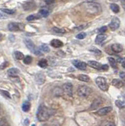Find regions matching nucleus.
Instances as JSON below:
<instances>
[{"label": "nucleus", "instance_id": "obj_1", "mask_svg": "<svg viewBox=\"0 0 125 126\" xmlns=\"http://www.w3.org/2000/svg\"><path fill=\"white\" fill-rule=\"evenodd\" d=\"M54 113L53 110L47 108L44 105H41L37 111V118L40 121H45L48 120Z\"/></svg>", "mask_w": 125, "mask_h": 126}, {"label": "nucleus", "instance_id": "obj_2", "mask_svg": "<svg viewBox=\"0 0 125 126\" xmlns=\"http://www.w3.org/2000/svg\"><path fill=\"white\" fill-rule=\"evenodd\" d=\"M84 6L87 12L93 14H99L101 12V5L95 2H86L84 3Z\"/></svg>", "mask_w": 125, "mask_h": 126}, {"label": "nucleus", "instance_id": "obj_3", "mask_svg": "<svg viewBox=\"0 0 125 126\" xmlns=\"http://www.w3.org/2000/svg\"><path fill=\"white\" fill-rule=\"evenodd\" d=\"M95 83L98 86V88L105 92V91H107L109 89V85L107 84V80L106 79L105 77H98L95 79Z\"/></svg>", "mask_w": 125, "mask_h": 126}, {"label": "nucleus", "instance_id": "obj_4", "mask_svg": "<svg viewBox=\"0 0 125 126\" xmlns=\"http://www.w3.org/2000/svg\"><path fill=\"white\" fill-rule=\"evenodd\" d=\"M91 92H92V89L85 85L80 86L77 89V94L80 97H87Z\"/></svg>", "mask_w": 125, "mask_h": 126}, {"label": "nucleus", "instance_id": "obj_5", "mask_svg": "<svg viewBox=\"0 0 125 126\" xmlns=\"http://www.w3.org/2000/svg\"><path fill=\"white\" fill-rule=\"evenodd\" d=\"M8 29L11 32H17V31H22L25 29L24 24H19L15 22H11L8 25Z\"/></svg>", "mask_w": 125, "mask_h": 126}, {"label": "nucleus", "instance_id": "obj_6", "mask_svg": "<svg viewBox=\"0 0 125 126\" xmlns=\"http://www.w3.org/2000/svg\"><path fill=\"white\" fill-rule=\"evenodd\" d=\"M120 25V19L118 17H114L112 18L111 21H110V23H109V27L110 28V29L112 31H116V29H119Z\"/></svg>", "mask_w": 125, "mask_h": 126}, {"label": "nucleus", "instance_id": "obj_7", "mask_svg": "<svg viewBox=\"0 0 125 126\" xmlns=\"http://www.w3.org/2000/svg\"><path fill=\"white\" fill-rule=\"evenodd\" d=\"M62 89H63L64 92L68 94L69 96L72 95V84L71 83H65L62 86Z\"/></svg>", "mask_w": 125, "mask_h": 126}, {"label": "nucleus", "instance_id": "obj_8", "mask_svg": "<svg viewBox=\"0 0 125 126\" xmlns=\"http://www.w3.org/2000/svg\"><path fill=\"white\" fill-rule=\"evenodd\" d=\"M112 110V106H105V107H103V108H101L100 110H98L97 111V114L99 116H105L108 114L109 113H110Z\"/></svg>", "mask_w": 125, "mask_h": 126}, {"label": "nucleus", "instance_id": "obj_9", "mask_svg": "<svg viewBox=\"0 0 125 126\" xmlns=\"http://www.w3.org/2000/svg\"><path fill=\"white\" fill-rule=\"evenodd\" d=\"M72 64L74 65V66L76 67L77 69H79L80 70H85L87 69V64L85 62L80 61V60H74L72 62Z\"/></svg>", "mask_w": 125, "mask_h": 126}, {"label": "nucleus", "instance_id": "obj_10", "mask_svg": "<svg viewBox=\"0 0 125 126\" xmlns=\"http://www.w3.org/2000/svg\"><path fill=\"white\" fill-rule=\"evenodd\" d=\"M25 43L26 47H28V49H29L32 53H35V51H36V46H35L33 42L31 40V39H25Z\"/></svg>", "mask_w": 125, "mask_h": 126}, {"label": "nucleus", "instance_id": "obj_11", "mask_svg": "<svg viewBox=\"0 0 125 126\" xmlns=\"http://www.w3.org/2000/svg\"><path fill=\"white\" fill-rule=\"evenodd\" d=\"M101 104H102V100H101V98H96V99H95V100L93 101L92 104L91 106V107H90V110H96Z\"/></svg>", "mask_w": 125, "mask_h": 126}, {"label": "nucleus", "instance_id": "obj_12", "mask_svg": "<svg viewBox=\"0 0 125 126\" xmlns=\"http://www.w3.org/2000/svg\"><path fill=\"white\" fill-rule=\"evenodd\" d=\"M111 49L113 52L115 53H120L121 51H123V47L122 45L119 44V43H114L111 46Z\"/></svg>", "mask_w": 125, "mask_h": 126}, {"label": "nucleus", "instance_id": "obj_13", "mask_svg": "<svg viewBox=\"0 0 125 126\" xmlns=\"http://www.w3.org/2000/svg\"><path fill=\"white\" fill-rule=\"evenodd\" d=\"M36 7V4L33 2H26L24 5H23V8L25 10H32Z\"/></svg>", "mask_w": 125, "mask_h": 126}, {"label": "nucleus", "instance_id": "obj_14", "mask_svg": "<svg viewBox=\"0 0 125 126\" xmlns=\"http://www.w3.org/2000/svg\"><path fill=\"white\" fill-rule=\"evenodd\" d=\"M36 81L38 84H42L45 81V76L42 73H38L36 75Z\"/></svg>", "mask_w": 125, "mask_h": 126}, {"label": "nucleus", "instance_id": "obj_15", "mask_svg": "<svg viewBox=\"0 0 125 126\" xmlns=\"http://www.w3.org/2000/svg\"><path fill=\"white\" fill-rule=\"evenodd\" d=\"M87 64L89 66L92 67V68L96 69H99V70L101 68V65H101L99 62H97L96 61H89Z\"/></svg>", "mask_w": 125, "mask_h": 126}, {"label": "nucleus", "instance_id": "obj_16", "mask_svg": "<svg viewBox=\"0 0 125 126\" xmlns=\"http://www.w3.org/2000/svg\"><path fill=\"white\" fill-rule=\"evenodd\" d=\"M50 45L53 47H55V48H59V47L63 46V43L59 40V39H53L50 42Z\"/></svg>", "mask_w": 125, "mask_h": 126}, {"label": "nucleus", "instance_id": "obj_17", "mask_svg": "<svg viewBox=\"0 0 125 126\" xmlns=\"http://www.w3.org/2000/svg\"><path fill=\"white\" fill-rule=\"evenodd\" d=\"M107 36L104 34H99L97 35V37L95 39V43L97 44H101V43H103V41H105L106 39Z\"/></svg>", "mask_w": 125, "mask_h": 126}, {"label": "nucleus", "instance_id": "obj_18", "mask_svg": "<svg viewBox=\"0 0 125 126\" xmlns=\"http://www.w3.org/2000/svg\"><path fill=\"white\" fill-rule=\"evenodd\" d=\"M112 84L114 87H116V88H120L123 87L124 83L122 80H119V79H113L112 80Z\"/></svg>", "mask_w": 125, "mask_h": 126}, {"label": "nucleus", "instance_id": "obj_19", "mask_svg": "<svg viewBox=\"0 0 125 126\" xmlns=\"http://www.w3.org/2000/svg\"><path fill=\"white\" fill-rule=\"evenodd\" d=\"M20 73V71H19L18 69L17 68H11L10 69H8V71H7V73H8V75L10 77H17V75Z\"/></svg>", "mask_w": 125, "mask_h": 126}, {"label": "nucleus", "instance_id": "obj_20", "mask_svg": "<svg viewBox=\"0 0 125 126\" xmlns=\"http://www.w3.org/2000/svg\"><path fill=\"white\" fill-rule=\"evenodd\" d=\"M39 50H40L41 52H45V53H48L50 52V47L48 45L45 44V43H42L40 47H39Z\"/></svg>", "mask_w": 125, "mask_h": 126}, {"label": "nucleus", "instance_id": "obj_21", "mask_svg": "<svg viewBox=\"0 0 125 126\" xmlns=\"http://www.w3.org/2000/svg\"><path fill=\"white\" fill-rule=\"evenodd\" d=\"M39 14H40V16H42V17H47V16L49 15V10L46 9V8H42V9L39 11Z\"/></svg>", "mask_w": 125, "mask_h": 126}, {"label": "nucleus", "instance_id": "obj_22", "mask_svg": "<svg viewBox=\"0 0 125 126\" xmlns=\"http://www.w3.org/2000/svg\"><path fill=\"white\" fill-rule=\"evenodd\" d=\"M30 106H31L30 102L28 101H25L24 103L22 104V110L25 112H28L30 110Z\"/></svg>", "mask_w": 125, "mask_h": 126}, {"label": "nucleus", "instance_id": "obj_23", "mask_svg": "<svg viewBox=\"0 0 125 126\" xmlns=\"http://www.w3.org/2000/svg\"><path fill=\"white\" fill-rule=\"evenodd\" d=\"M110 9L112 10V11H113V13L117 14L120 11V6L116 3H112L110 5Z\"/></svg>", "mask_w": 125, "mask_h": 126}, {"label": "nucleus", "instance_id": "obj_24", "mask_svg": "<svg viewBox=\"0 0 125 126\" xmlns=\"http://www.w3.org/2000/svg\"><path fill=\"white\" fill-rule=\"evenodd\" d=\"M78 79H79L80 81H83V82H88L90 80L89 77L85 74H80V76L78 77Z\"/></svg>", "mask_w": 125, "mask_h": 126}, {"label": "nucleus", "instance_id": "obj_25", "mask_svg": "<svg viewBox=\"0 0 125 126\" xmlns=\"http://www.w3.org/2000/svg\"><path fill=\"white\" fill-rule=\"evenodd\" d=\"M109 62L110 65L112 67L113 69H117V65H116V61L113 58H108Z\"/></svg>", "mask_w": 125, "mask_h": 126}, {"label": "nucleus", "instance_id": "obj_26", "mask_svg": "<svg viewBox=\"0 0 125 126\" xmlns=\"http://www.w3.org/2000/svg\"><path fill=\"white\" fill-rule=\"evenodd\" d=\"M14 57L16 59H17V60H21V59L24 58V54H23V53L20 52V51H15Z\"/></svg>", "mask_w": 125, "mask_h": 126}, {"label": "nucleus", "instance_id": "obj_27", "mask_svg": "<svg viewBox=\"0 0 125 126\" xmlns=\"http://www.w3.org/2000/svg\"><path fill=\"white\" fill-rule=\"evenodd\" d=\"M100 126H116L115 123L110 121H104L101 123Z\"/></svg>", "mask_w": 125, "mask_h": 126}, {"label": "nucleus", "instance_id": "obj_28", "mask_svg": "<svg viewBox=\"0 0 125 126\" xmlns=\"http://www.w3.org/2000/svg\"><path fill=\"white\" fill-rule=\"evenodd\" d=\"M38 65L40 67H41V68H46V67L47 66V61H46V59H41V60L39 62Z\"/></svg>", "mask_w": 125, "mask_h": 126}, {"label": "nucleus", "instance_id": "obj_29", "mask_svg": "<svg viewBox=\"0 0 125 126\" xmlns=\"http://www.w3.org/2000/svg\"><path fill=\"white\" fill-rule=\"evenodd\" d=\"M115 104L118 108H124L125 107V102L121 100H116L115 102Z\"/></svg>", "mask_w": 125, "mask_h": 126}, {"label": "nucleus", "instance_id": "obj_30", "mask_svg": "<svg viewBox=\"0 0 125 126\" xmlns=\"http://www.w3.org/2000/svg\"><path fill=\"white\" fill-rule=\"evenodd\" d=\"M54 32H56V33H58V34H64L65 33V29H58V28H53V29H52Z\"/></svg>", "mask_w": 125, "mask_h": 126}, {"label": "nucleus", "instance_id": "obj_31", "mask_svg": "<svg viewBox=\"0 0 125 126\" xmlns=\"http://www.w3.org/2000/svg\"><path fill=\"white\" fill-rule=\"evenodd\" d=\"M1 10H2V12H4V13L7 14H14L15 13V11H14V10L6 9V8H5V9H4V8H2Z\"/></svg>", "mask_w": 125, "mask_h": 126}, {"label": "nucleus", "instance_id": "obj_32", "mask_svg": "<svg viewBox=\"0 0 125 126\" xmlns=\"http://www.w3.org/2000/svg\"><path fill=\"white\" fill-rule=\"evenodd\" d=\"M32 62V56H29V55H28V56H26L24 58V62L25 63V64H30V63Z\"/></svg>", "mask_w": 125, "mask_h": 126}, {"label": "nucleus", "instance_id": "obj_33", "mask_svg": "<svg viewBox=\"0 0 125 126\" xmlns=\"http://www.w3.org/2000/svg\"><path fill=\"white\" fill-rule=\"evenodd\" d=\"M0 93H1L2 95H4L6 96V98H10L11 96H10V94L7 92V91H4V90H0Z\"/></svg>", "mask_w": 125, "mask_h": 126}, {"label": "nucleus", "instance_id": "obj_34", "mask_svg": "<svg viewBox=\"0 0 125 126\" xmlns=\"http://www.w3.org/2000/svg\"><path fill=\"white\" fill-rule=\"evenodd\" d=\"M86 35H86L85 32H80V33H79L76 35V38L79 39H84L86 37Z\"/></svg>", "mask_w": 125, "mask_h": 126}, {"label": "nucleus", "instance_id": "obj_35", "mask_svg": "<svg viewBox=\"0 0 125 126\" xmlns=\"http://www.w3.org/2000/svg\"><path fill=\"white\" fill-rule=\"evenodd\" d=\"M107 31V27L106 26H103V27H101V28H100V29H98V32L100 33V34H102L103 32H105Z\"/></svg>", "mask_w": 125, "mask_h": 126}, {"label": "nucleus", "instance_id": "obj_36", "mask_svg": "<svg viewBox=\"0 0 125 126\" xmlns=\"http://www.w3.org/2000/svg\"><path fill=\"white\" fill-rule=\"evenodd\" d=\"M36 15H30V16H28V17H27V21H33V20H35V19H36Z\"/></svg>", "mask_w": 125, "mask_h": 126}, {"label": "nucleus", "instance_id": "obj_37", "mask_svg": "<svg viewBox=\"0 0 125 126\" xmlns=\"http://www.w3.org/2000/svg\"><path fill=\"white\" fill-rule=\"evenodd\" d=\"M90 50H91V52H94V53H95L97 54H101V50H99L98 49H97V48H92V49H91Z\"/></svg>", "mask_w": 125, "mask_h": 126}, {"label": "nucleus", "instance_id": "obj_38", "mask_svg": "<svg viewBox=\"0 0 125 126\" xmlns=\"http://www.w3.org/2000/svg\"><path fill=\"white\" fill-rule=\"evenodd\" d=\"M101 70H104V71H107L109 69V65H101Z\"/></svg>", "mask_w": 125, "mask_h": 126}, {"label": "nucleus", "instance_id": "obj_39", "mask_svg": "<svg viewBox=\"0 0 125 126\" xmlns=\"http://www.w3.org/2000/svg\"><path fill=\"white\" fill-rule=\"evenodd\" d=\"M9 65V64H8V62H6L3 63V64H2L1 65H0V69H3L4 68H6V67L7 65Z\"/></svg>", "mask_w": 125, "mask_h": 126}, {"label": "nucleus", "instance_id": "obj_40", "mask_svg": "<svg viewBox=\"0 0 125 126\" xmlns=\"http://www.w3.org/2000/svg\"><path fill=\"white\" fill-rule=\"evenodd\" d=\"M120 77L121 79H123L124 80H125V73L124 72H120Z\"/></svg>", "mask_w": 125, "mask_h": 126}, {"label": "nucleus", "instance_id": "obj_41", "mask_svg": "<svg viewBox=\"0 0 125 126\" xmlns=\"http://www.w3.org/2000/svg\"><path fill=\"white\" fill-rule=\"evenodd\" d=\"M45 2L46 4H53L54 3V1H45Z\"/></svg>", "mask_w": 125, "mask_h": 126}, {"label": "nucleus", "instance_id": "obj_42", "mask_svg": "<svg viewBox=\"0 0 125 126\" xmlns=\"http://www.w3.org/2000/svg\"><path fill=\"white\" fill-rule=\"evenodd\" d=\"M121 65H122V66L124 67V68L125 69V60L122 62V63H121Z\"/></svg>", "mask_w": 125, "mask_h": 126}, {"label": "nucleus", "instance_id": "obj_43", "mask_svg": "<svg viewBox=\"0 0 125 126\" xmlns=\"http://www.w3.org/2000/svg\"><path fill=\"white\" fill-rule=\"evenodd\" d=\"M2 35L1 34H0V40H1V39H2Z\"/></svg>", "mask_w": 125, "mask_h": 126}, {"label": "nucleus", "instance_id": "obj_44", "mask_svg": "<svg viewBox=\"0 0 125 126\" xmlns=\"http://www.w3.org/2000/svg\"><path fill=\"white\" fill-rule=\"evenodd\" d=\"M3 17H2V15L1 14H0V18H2Z\"/></svg>", "mask_w": 125, "mask_h": 126}, {"label": "nucleus", "instance_id": "obj_45", "mask_svg": "<svg viewBox=\"0 0 125 126\" xmlns=\"http://www.w3.org/2000/svg\"><path fill=\"white\" fill-rule=\"evenodd\" d=\"M123 95H124V97L125 98V92H124V94H123Z\"/></svg>", "mask_w": 125, "mask_h": 126}, {"label": "nucleus", "instance_id": "obj_46", "mask_svg": "<svg viewBox=\"0 0 125 126\" xmlns=\"http://www.w3.org/2000/svg\"><path fill=\"white\" fill-rule=\"evenodd\" d=\"M0 126H6V125H0Z\"/></svg>", "mask_w": 125, "mask_h": 126}, {"label": "nucleus", "instance_id": "obj_47", "mask_svg": "<svg viewBox=\"0 0 125 126\" xmlns=\"http://www.w3.org/2000/svg\"><path fill=\"white\" fill-rule=\"evenodd\" d=\"M32 126H36V125H32Z\"/></svg>", "mask_w": 125, "mask_h": 126}]
</instances>
